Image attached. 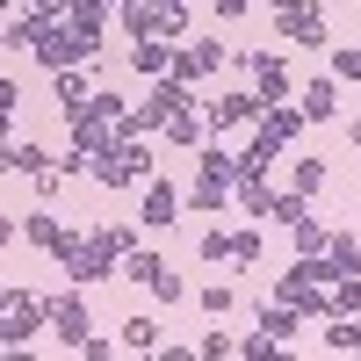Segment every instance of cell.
Masks as SVG:
<instances>
[{"mask_svg": "<svg viewBox=\"0 0 361 361\" xmlns=\"http://www.w3.org/2000/svg\"><path fill=\"white\" fill-rule=\"evenodd\" d=\"M51 260H66V282L73 289H94V282H116V260L94 246V238H66Z\"/></svg>", "mask_w": 361, "mask_h": 361, "instance_id": "8992f818", "label": "cell"}, {"mask_svg": "<svg viewBox=\"0 0 361 361\" xmlns=\"http://www.w3.org/2000/svg\"><path fill=\"white\" fill-rule=\"evenodd\" d=\"M289 246H296V253H325V224H318V217H296V224H289Z\"/></svg>", "mask_w": 361, "mask_h": 361, "instance_id": "484cf974", "label": "cell"}, {"mask_svg": "<svg viewBox=\"0 0 361 361\" xmlns=\"http://www.w3.org/2000/svg\"><path fill=\"white\" fill-rule=\"evenodd\" d=\"M267 8H282V0H267Z\"/></svg>", "mask_w": 361, "mask_h": 361, "instance_id": "f35d334b", "label": "cell"}, {"mask_svg": "<svg viewBox=\"0 0 361 361\" xmlns=\"http://www.w3.org/2000/svg\"><path fill=\"white\" fill-rule=\"evenodd\" d=\"M116 15L130 37H188V0H123Z\"/></svg>", "mask_w": 361, "mask_h": 361, "instance_id": "3957f363", "label": "cell"}, {"mask_svg": "<svg viewBox=\"0 0 361 361\" xmlns=\"http://www.w3.org/2000/svg\"><path fill=\"white\" fill-rule=\"evenodd\" d=\"M275 37H282L289 51L333 44V37H325V0H282V8H275Z\"/></svg>", "mask_w": 361, "mask_h": 361, "instance_id": "277c9868", "label": "cell"}, {"mask_svg": "<svg viewBox=\"0 0 361 361\" xmlns=\"http://www.w3.org/2000/svg\"><path fill=\"white\" fill-rule=\"evenodd\" d=\"M102 8H123V0H102Z\"/></svg>", "mask_w": 361, "mask_h": 361, "instance_id": "74e56055", "label": "cell"}, {"mask_svg": "<svg viewBox=\"0 0 361 361\" xmlns=\"http://www.w3.org/2000/svg\"><path fill=\"white\" fill-rule=\"evenodd\" d=\"M123 347L130 354H159V318H130L123 325Z\"/></svg>", "mask_w": 361, "mask_h": 361, "instance_id": "cb8c5ba5", "label": "cell"}, {"mask_svg": "<svg viewBox=\"0 0 361 361\" xmlns=\"http://www.w3.org/2000/svg\"><path fill=\"white\" fill-rule=\"evenodd\" d=\"M87 238H94V246H102L109 260H123V253L137 246V231H130V224H94V231H87Z\"/></svg>", "mask_w": 361, "mask_h": 361, "instance_id": "44dd1931", "label": "cell"}, {"mask_svg": "<svg viewBox=\"0 0 361 361\" xmlns=\"http://www.w3.org/2000/svg\"><path fill=\"white\" fill-rule=\"evenodd\" d=\"M180 202L202 209V217H224V209H231V188H224V180H209V173H195V188L180 195Z\"/></svg>", "mask_w": 361, "mask_h": 361, "instance_id": "2e32d148", "label": "cell"}, {"mask_svg": "<svg viewBox=\"0 0 361 361\" xmlns=\"http://www.w3.org/2000/svg\"><path fill=\"white\" fill-rule=\"evenodd\" d=\"M29 8H58V0H29Z\"/></svg>", "mask_w": 361, "mask_h": 361, "instance_id": "8d00e7d4", "label": "cell"}, {"mask_svg": "<svg viewBox=\"0 0 361 361\" xmlns=\"http://www.w3.org/2000/svg\"><path fill=\"white\" fill-rule=\"evenodd\" d=\"M333 80H361V44H333Z\"/></svg>", "mask_w": 361, "mask_h": 361, "instance_id": "f546056e", "label": "cell"}, {"mask_svg": "<svg viewBox=\"0 0 361 361\" xmlns=\"http://www.w3.org/2000/svg\"><path fill=\"white\" fill-rule=\"evenodd\" d=\"M51 94H58V109L73 116V109L87 102V80H80V66H66V73H51Z\"/></svg>", "mask_w": 361, "mask_h": 361, "instance_id": "7402d4cb", "label": "cell"}, {"mask_svg": "<svg viewBox=\"0 0 361 361\" xmlns=\"http://www.w3.org/2000/svg\"><path fill=\"white\" fill-rule=\"evenodd\" d=\"M246 80H253V94H260V102H289V66H282L275 51H253Z\"/></svg>", "mask_w": 361, "mask_h": 361, "instance_id": "7c38bea8", "label": "cell"}, {"mask_svg": "<svg viewBox=\"0 0 361 361\" xmlns=\"http://www.w3.org/2000/svg\"><path fill=\"white\" fill-rule=\"evenodd\" d=\"M209 8H217L224 22H238V15H246V8H253V0H209Z\"/></svg>", "mask_w": 361, "mask_h": 361, "instance_id": "d590c367", "label": "cell"}, {"mask_svg": "<svg viewBox=\"0 0 361 361\" xmlns=\"http://www.w3.org/2000/svg\"><path fill=\"white\" fill-rule=\"evenodd\" d=\"M202 311H209V318H231V311H238V282H209V289H202Z\"/></svg>", "mask_w": 361, "mask_h": 361, "instance_id": "4316f807", "label": "cell"}, {"mask_svg": "<svg viewBox=\"0 0 361 361\" xmlns=\"http://www.w3.org/2000/svg\"><path fill=\"white\" fill-rule=\"evenodd\" d=\"M145 289H152V304H180V296H188V282H180V275H173L166 260H159V275L145 282Z\"/></svg>", "mask_w": 361, "mask_h": 361, "instance_id": "83f0119b", "label": "cell"}, {"mask_svg": "<svg viewBox=\"0 0 361 361\" xmlns=\"http://www.w3.org/2000/svg\"><path fill=\"white\" fill-rule=\"evenodd\" d=\"M296 109H304V123H333V116H340V80L333 73L304 80V87H296Z\"/></svg>", "mask_w": 361, "mask_h": 361, "instance_id": "8fae6325", "label": "cell"}, {"mask_svg": "<svg viewBox=\"0 0 361 361\" xmlns=\"http://www.w3.org/2000/svg\"><path fill=\"white\" fill-rule=\"evenodd\" d=\"M296 325H304V311H289V304H260V333H267V340H282V347H289Z\"/></svg>", "mask_w": 361, "mask_h": 361, "instance_id": "ffe728a7", "label": "cell"}, {"mask_svg": "<svg viewBox=\"0 0 361 361\" xmlns=\"http://www.w3.org/2000/svg\"><path fill=\"white\" fill-rule=\"evenodd\" d=\"M253 116H260V94H253V87H231V94H217L202 109V130L209 137H231V130H253Z\"/></svg>", "mask_w": 361, "mask_h": 361, "instance_id": "ba28073f", "label": "cell"}, {"mask_svg": "<svg viewBox=\"0 0 361 361\" xmlns=\"http://www.w3.org/2000/svg\"><path fill=\"white\" fill-rule=\"evenodd\" d=\"M231 260H238V267L260 260V231H253V224H231Z\"/></svg>", "mask_w": 361, "mask_h": 361, "instance_id": "f1b7e54d", "label": "cell"}, {"mask_svg": "<svg viewBox=\"0 0 361 361\" xmlns=\"http://www.w3.org/2000/svg\"><path fill=\"white\" fill-rule=\"evenodd\" d=\"M166 73L173 80H209V73H224V44H209V37H195V44H173V58H166Z\"/></svg>", "mask_w": 361, "mask_h": 361, "instance_id": "30bf717a", "label": "cell"}, {"mask_svg": "<svg viewBox=\"0 0 361 361\" xmlns=\"http://www.w3.org/2000/svg\"><path fill=\"white\" fill-rule=\"evenodd\" d=\"M253 137L267 145V152L296 145V137H304V109H289V102H260V116H253Z\"/></svg>", "mask_w": 361, "mask_h": 361, "instance_id": "9c48e42d", "label": "cell"}, {"mask_svg": "<svg viewBox=\"0 0 361 361\" xmlns=\"http://www.w3.org/2000/svg\"><path fill=\"white\" fill-rule=\"evenodd\" d=\"M325 267L333 275H361V238L354 231H325Z\"/></svg>", "mask_w": 361, "mask_h": 361, "instance_id": "9a60e30c", "label": "cell"}, {"mask_svg": "<svg viewBox=\"0 0 361 361\" xmlns=\"http://www.w3.org/2000/svg\"><path fill=\"white\" fill-rule=\"evenodd\" d=\"M37 66L44 73H66V66H87V58H102V37H87V29H73L66 15H51L44 29H37Z\"/></svg>", "mask_w": 361, "mask_h": 361, "instance_id": "6da1fadb", "label": "cell"}, {"mask_svg": "<svg viewBox=\"0 0 361 361\" xmlns=\"http://www.w3.org/2000/svg\"><path fill=\"white\" fill-rule=\"evenodd\" d=\"M173 217H180V188H173V180H145V224L166 231Z\"/></svg>", "mask_w": 361, "mask_h": 361, "instance_id": "5bb4252c", "label": "cell"}, {"mask_svg": "<svg viewBox=\"0 0 361 361\" xmlns=\"http://www.w3.org/2000/svg\"><path fill=\"white\" fill-rule=\"evenodd\" d=\"M238 354H246V361H267V354H282V340H267V333H246V340H238Z\"/></svg>", "mask_w": 361, "mask_h": 361, "instance_id": "d6a6232c", "label": "cell"}, {"mask_svg": "<svg viewBox=\"0 0 361 361\" xmlns=\"http://www.w3.org/2000/svg\"><path fill=\"white\" fill-rule=\"evenodd\" d=\"M195 159H202V173H209V180H224V188L238 180V152H224V145H202Z\"/></svg>", "mask_w": 361, "mask_h": 361, "instance_id": "603a6c76", "label": "cell"}, {"mask_svg": "<svg viewBox=\"0 0 361 361\" xmlns=\"http://www.w3.org/2000/svg\"><path fill=\"white\" fill-rule=\"evenodd\" d=\"M22 238H29V246H44V253H58V246H66V238H73V231H66V224H58V217H51V209H37V217H29V224H22Z\"/></svg>", "mask_w": 361, "mask_h": 361, "instance_id": "ac0fdd59", "label": "cell"}, {"mask_svg": "<svg viewBox=\"0 0 361 361\" xmlns=\"http://www.w3.org/2000/svg\"><path fill=\"white\" fill-rule=\"evenodd\" d=\"M260 217H275V224H296V217H311V195H296V188H267V209H260Z\"/></svg>", "mask_w": 361, "mask_h": 361, "instance_id": "d6986e66", "label": "cell"}, {"mask_svg": "<svg viewBox=\"0 0 361 361\" xmlns=\"http://www.w3.org/2000/svg\"><path fill=\"white\" fill-rule=\"evenodd\" d=\"M44 333H58V347H80L94 333V318H87V296L66 289V296H44Z\"/></svg>", "mask_w": 361, "mask_h": 361, "instance_id": "52a82bcc", "label": "cell"}, {"mask_svg": "<svg viewBox=\"0 0 361 361\" xmlns=\"http://www.w3.org/2000/svg\"><path fill=\"white\" fill-rule=\"evenodd\" d=\"M325 282H333V267H325V253H296V267L275 282V304L304 311V318H325L333 304H325Z\"/></svg>", "mask_w": 361, "mask_h": 361, "instance_id": "7a4b0ae2", "label": "cell"}, {"mask_svg": "<svg viewBox=\"0 0 361 361\" xmlns=\"http://www.w3.org/2000/svg\"><path fill=\"white\" fill-rule=\"evenodd\" d=\"M289 188H296V195H318V188H325V159H296V166H289Z\"/></svg>", "mask_w": 361, "mask_h": 361, "instance_id": "d4e9b609", "label": "cell"}, {"mask_svg": "<svg viewBox=\"0 0 361 361\" xmlns=\"http://www.w3.org/2000/svg\"><path fill=\"white\" fill-rule=\"evenodd\" d=\"M15 109H22V87H15L8 73H0V123H8V116H15Z\"/></svg>", "mask_w": 361, "mask_h": 361, "instance_id": "836d02e7", "label": "cell"}, {"mask_svg": "<svg viewBox=\"0 0 361 361\" xmlns=\"http://www.w3.org/2000/svg\"><path fill=\"white\" fill-rule=\"evenodd\" d=\"M195 354H209V361H224V354H231V333H202V347H195Z\"/></svg>", "mask_w": 361, "mask_h": 361, "instance_id": "e575fe53", "label": "cell"}, {"mask_svg": "<svg viewBox=\"0 0 361 361\" xmlns=\"http://www.w3.org/2000/svg\"><path fill=\"white\" fill-rule=\"evenodd\" d=\"M130 73H145V80H159L166 73V58H173V37H130Z\"/></svg>", "mask_w": 361, "mask_h": 361, "instance_id": "4fadbf2b", "label": "cell"}, {"mask_svg": "<svg viewBox=\"0 0 361 361\" xmlns=\"http://www.w3.org/2000/svg\"><path fill=\"white\" fill-rule=\"evenodd\" d=\"M195 253H202V260H231V224L202 231V238H195Z\"/></svg>", "mask_w": 361, "mask_h": 361, "instance_id": "4dcf8cb0", "label": "cell"}, {"mask_svg": "<svg viewBox=\"0 0 361 361\" xmlns=\"http://www.w3.org/2000/svg\"><path fill=\"white\" fill-rule=\"evenodd\" d=\"M37 333H44V296L0 289V347H29Z\"/></svg>", "mask_w": 361, "mask_h": 361, "instance_id": "5b68a950", "label": "cell"}, {"mask_svg": "<svg viewBox=\"0 0 361 361\" xmlns=\"http://www.w3.org/2000/svg\"><path fill=\"white\" fill-rule=\"evenodd\" d=\"M325 347H333V354H361V311L325 318Z\"/></svg>", "mask_w": 361, "mask_h": 361, "instance_id": "e0dca14e", "label": "cell"}, {"mask_svg": "<svg viewBox=\"0 0 361 361\" xmlns=\"http://www.w3.org/2000/svg\"><path fill=\"white\" fill-rule=\"evenodd\" d=\"M8 166H15V173H44V166H51V152H44V145H15Z\"/></svg>", "mask_w": 361, "mask_h": 361, "instance_id": "1f68e13d", "label": "cell"}]
</instances>
